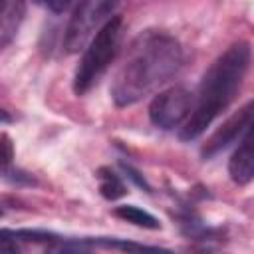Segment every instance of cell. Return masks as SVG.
<instances>
[{
  "instance_id": "cell-1",
  "label": "cell",
  "mask_w": 254,
  "mask_h": 254,
  "mask_svg": "<svg viewBox=\"0 0 254 254\" xmlns=\"http://www.w3.org/2000/svg\"><path fill=\"white\" fill-rule=\"evenodd\" d=\"M185 54L181 42L163 32V30H147L139 34L113 81H111V99L117 107H129L157 87L167 83L183 65Z\"/></svg>"
},
{
  "instance_id": "cell-2",
  "label": "cell",
  "mask_w": 254,
  "mask_h": 254,
  "mask_svg": "<svg viewBox=\"0 0 254 254\" xmlns=\"http://www.w3.org/2000/svg\"><path fill=\"white\" fill-rule=\"evenodd\" d=\"M252 48L246 40H238L228 46L204 71L192 109L179 131L181 141L198 139L206 127L234 101L242 87V81L250 69Z\"/></svg>"
},
{
  "instance_id": "cell-3",
  "label": "cell",
  "mask_w": 254,
  "mask_h": 254,
  "mask_svg": "<svg viewBox=\"0 0 254 254\" xmlns=\"http://www.w3.org/2000/svg\"><path fill=\"white\" fill-rule=\"evenodd\" d=\"M123 16L113 14L89 40L73 71V93L85 95L109 69L123 40Z\"/></svg>"
},
{
  "instance_id": "cell-4",
  "label": "cell",
  "mask_w": 254,
  "mask_h": 254,
  "mask_svg": "<svg viewBox=\"0 0 254 254\" xmlns=\"http://www.w3.org/2000/svg\"><path fill=\"white\" fill-rule=\"evenodd\" d=\"M117 2L109 0H87L73 6L71 16L64 28L62 36V50L65 54H75L83 50L89 40L115 12Z\"/></svg>"
},
{
  "instance_id": "cell-5",
  "label": "cell",
  "mask_w": 254,
  "mask_h": 254,
  "mask_svg": "<svg viewBox=\"0 0 254 254\" xmlns=\"http://www.w3.org/2000/svg\"><path fill=\"white\" fill-rule=\"evenodd\" d=\"M194 95L185 85H173L159 91L149 103V119L155 127L171 131L187 121Z\"/></svg>"
},
{
  "instance_id": "cell-6",
  "label": "cell",
  "mask_w": 254,
  "mask_h": 254,
  "mask_svg": "<svg viewBox=\"0 0 254 254\" xmlns=\"http://www.w3.org/2000/svg\"><path fill=\"white\" fill-rule=\"evenodd\" d=\"M252 109H254V101L248 99L238 111H234L202 145L200 149V157L204 161L216 157L218 153H222L224 149H228L232 143L240 141L246 131H250V123H252Z\"/></svg>"
},
{
  "instance_id": "cell-7",
  "label": "cell",
  "mask_w": 254,
  "mask_h": 254,
  "mask_svg": "<svg viewBox=\"0 0 254 254\" xmlns=\"http://www.w3.org/2000/svg\"><path fill=\"white\" fill-rule=\"evenodd\" d=\"M228 175L230 179L246 187L254 177V147H252V131H246V135L240 139L238 149L232 153L228 161Z\"/></svg>"
},
{
  "instance_id": "cell-8",
  "label": "cell",
  "mask_w": 254,
  "mask_h": 254,
  "mask_svg": "<svg viewBox=\"0 0 254 254\" xmlns=\"http://www.w3.org/2000/svg\"><path fill=\"white\" fill-rule=\"evenodd\" d=\"M26 18V4L20 0H0V54L12 44Z\"/></svg>"
},
{
  "instance_id": "cell-9",
  "label": "cell",
  "mask_w": 254,
  "mask_h": 254,
  "mask_svg": "<svg viewBox=\"0 0 254 254\" xmlns=\"http://www.w3.org/2000/svg\"><path fill=\"white\" fill-rule=\"evenodd\" d=\"M0 179L14 185H36V179L14 165V143L8 135H0Z\"/></svg>"
},
{
  "instance_id": "cell-10",
  "label": "cell",
  "mask_w": 254,
  "mask_h": 254,
  "mask_svg": "<svg viewBox=\"0 0 254 254\" xmlns=\"http://www.w3.org/2000/svg\"><path fill=\"white\" fill-rule=\"evenodd\" d=\"M93 244L97 248H107V250H117L123 254H175L169 248L163 246H153V244H143L127 238H117V236H91Z\"/></svg>"
},
{
  "instance_id": "cell-11",
  "label": "cell",
  "mask_w": 254,
  "mask_h": 254,
  "mask_svg": "<svg viewBox=\"0 0 254 254\" xmlns=\"http://www.w3.org/2000/svg\"><path fill=\"white\" fill-rule=\"evenodd\" d=\"M95 244L91 236H56L46 244L44 254H95Z\"/></svg>"
},
{
  "instance_id": "cell-12",
  "label": "cell",
  "mask_w": 254,
  "mask_h": 254,
  "mask_svg": "<svg viewBox=\"0 0 254 254\" xmlns=\"http://www.w3.org/2000/svg\"><path fill=\"white\" fill-rule=\"evenodd\" d=\"M97 183H99V194L105 200H119L127 194V185L123 183V177L111 169V167H99L95 171Z\"/></svg>"
},
{
  "instance_id": "cell-13",
  "label": "cell",
  "mask_w": 254,
  "mask_h": 254,
  "mask_svg": "<svg viewBox=\"0 0 254 254\" xmlns=\"http://www.w3.org/2000/svg\"><path fill=\"white\" fill-rule=\"evenodd\" d=\"M113 216L133 224V226H139V228H147V230H161V222L157 216H153L151 212L135 206V204H121V206H115L113 208Z\"/></svg>"
},
{
  "instance_id": "cell-14",
  "label": "cell",
  "mask_w": 254,
  "mask_h": 254,
  "mask_svg": "<svg viewBox=\"0 0 254 254\" xmlns=\"http://www.w3.org/2000/svg\"><path fill=\"white\" fill-rule=\"evenodd\" d=\"M24 240L14 228H0V254H26Z\"/></svg>"
},
{
  "instance_id": "cell-15",
  "label": "cell",
  "mask_w": 254,
  "mask_h": 254,
  "mask_svg": "<svg viewBox=\"0 0 254 254\" xmlns=\"http://www.w3.org/2000/svg\"><path fill=\"white\" fill-rule=\"evenodd\" d=\"M119 167H121V171H123V177H127L135 187L143 189L145 192H153V187L149 185V181L143 177V173H141L139 169H135L131 163H125V161H119Z\"/></svg>"
},
{
  "instance_id": "cell-16",
  "label": "cell",
  "mask_w": 254,
  "mask_h": 254,
  "mask_svg": "<svg viewBox=\"0 0 254 254\" xmlns=\"http://www.w3.org/2000/svg\"><path fill=\"white\" fill-rule=\"evenodd\" d=\"M42 6L54 14H64L65 10L71 8V2H64V0H56V2H42Z\"/></svg>"
},
{
  "instance_id": "cell-17",
  "label": "cell",
  "mask_w": 254,
  "mask_h": 254,
  "mask_svg": "<svg viewBox=\"0 0 254 254\" xmlns=\"http://www.w3.org/2000/svg\"><path fill=\"white\" fill-rule=\"evenodd\" d=\"M10 121H12V115L4 107H0V123H10Z\"/></svg>"
},
{
  "instance_id": "cell-18",
  "label": "cell",
  "mask_w": 254,
  "mask_h": 254,
  "mask_svg": "<svg viewBox=\"0 0 254 254\" xmlns=\"http://www.w3.org/2000/svg\"><path fill=\"white\" fill-rule=\"evenodd\" d=\"M194 254H220V252H214V250H210V248H196Z\"/></svg>"
},
{
  "instance_id": "cell-19",
  "label": "cell",
  "mask_w": 254,
  "mask_h": 254,
  "mask_svg": "<svg viewBox=\"0 0 254 254\" xmlns=\"http://www.w3.org/2000/svg\"><path fill=\"white\" fill-rule=\"evenodd\" d=\"M0 216H2V206H0Z\"/></svg>"
}]
</instances>
